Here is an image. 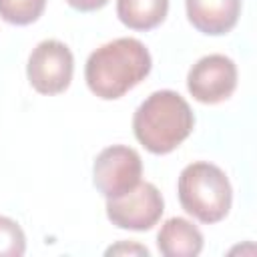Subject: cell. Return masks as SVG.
Instances as JSON below:
<instances>
[{"instance_id":"cell-14","label":"cell","mask_w":257,"mask_h":257,"mask_svg":"<svg viewBox=\"0 0 257 257\" xmlns=\"http://www.w3.org/2000/svg\"><path fill=\"white\" fill-rule=\"evenodd\" d=\"M66 4L78 12H96L108 4V0H66Z\"/></svg>"},{"instance_id":"cell-7","label":"cell","mask_w":257,"mask_h":257,"mask_svg":"<svg viewBox=\"0 0 257 257\" xmlns=\"http://www.w3.org/2000/svg\"><path fill=\"white\" fill-rule=\"evenodd\" d=\"M187 88L195 100L203 104H219L237 88V66L225 54H207L191 66Z\"/></svg>"},{"instance_id":"cell-6","label":"cell","mask_w":257,"mask_h":257,"mask_svg":"<svg viewBox=\"0 0 257 257\" xmlns=\"http://www.w3.org/2000/svg\"><path fill=\"white\" fill-rule=\"evenodd\" d=\"M141 155L124 145H112L102 149L92 165V183L96 191L106 199L120 197L122 193L137 187L141 183Z\"/></svg>"},{"instance_id":"cell-13","label":"cell","mask_w":257,"mask_h":257,"mask_svg":"<svg viewBox=\"0 0 257 257\" xmlns=\"http://www.w3.org/2000/svg\"><path fill=\"white\" fill-rule=\"evenodd\" d=\"M149 255V249L143 247V245H137V243H118V245H112L106 249V255Z\"/></svg>"},{"instance_id":"cell-12","label":"cell","mask_w":257,"mask_h":257,"mask_svg":"<svg viewBox=\"0 0 257 257\" xmlns=\"http://www.w3.org/2000/svg\"><path fill=\"white\" fill-rule=\"evenodd\" d=\"M26 251V235L22 227L10 219L0 215V257H20Z\"/></svg>"},{"instance_id":"cell-9","label":"cell","mask_w":257,"mask_h":257,"mask_svg":"<svg viewBox=\"0 0 257 257\" xmlns=\"http://www.w3.org/2000/svg\"><path fill=\"white\" fill-rule=\"evenodd\" d=\"M157 247L165 257H197L203 251V233L183 217H171L157 235Z\"/></svg>"},{"instance_id":"cell-5","label":"cell","mask_w":257,"mask_h":257,"mask_svg":"<svg viewBox=\"0 0 257 257\" xmlns=\"http://www.w3.org/2000/svg\"><path fill=\"white\" fill-rule=\"evenodd\" d=\"M165 211L161 191L153 183H139L120 197L106 199V217L118 229L149 231L153 229Z\"/></svg>"},{"instance_id":"cell-1","label":"cell","mask_w":257,"mask_h":257,"mask_svg":"<svg viewBox=\"0 0 257 257\" xmlns=\"http://www.w3.org/2000/svg\"><path fill=\"white\" fill-rule=\"evenodd\" d=\"M153 68L149 48L137 38H114L96 48L84 66V80L92 94L116 100L143 82Z\"/></svg>"},{"instance_id":"cell-2","label":"cell","mask_w":257,"mask_h":257,"mask_svg":"<svg viewBox=\"0 0 257 257\" xmlns=\"http://www.w3.org/2000/svg\"><path fill=\"white\" fill-rule=\"evenodd\" d=\"M195 114L189 102L175 90H157L149 94L133 116L137 141L153 155H169L193 131Z\"/></svg>"},{"instance_id":"cell-4","label":"cell","mask_w":257,"mask_h":257,"mask_svg":"<svg viewBox=\"0 0 257 257\" xmlns=\"http://www.w3.org/2000/svg\"><path fill=\"white\" fill-rule=\"evenodd\" d=\"M74 72V56L60 40H42L28 56L26 76L40 94H60L70 86Z\"/></svg>"},{"instance_id":"cell-11","label":"cell","mask_w":257,"mask_h":257,"mask_svg":"<svg viewBox=\"0 0 257 257\" xmlns=\"http://www.w3.org/2000/svg\"><path fill=\"white\" fill-rule=\"evenodd\" d=\"M46 8V0H0V18L14 26L36 22Z\"/></svg>"},{"instance_id":"cell-10","label":"cell","mask_w":257,"mask_h":257,"mask_svg":"<svg viewBox=\"0 0 257 257\" xmlns=\"http://www.w3.org/2000/svg\"><path fill=\"white\" fill-rule=\"evenodd\" d=\"M167 12L169 0H116V16L131 30L149 32L163 24Z\"/></svg>"},{"instance_id":"cell-3","label":"cell","mask_w":257,"mask_h":257,"mask_svg":"<svg viewBox=\"0 0 257 257\" xmlns=\"http://www.w3.org/2000/svg\"><path fill=\"white\" fill-rule=\"evenodd\" d=\"M181 207L205 225L219 223L227 217L233 203V189L227 175L213 163H191L179 175Z\"/></svg>"},{"instance_id":"cell-8","label":"cell","mask_w":257,"mask_h":257,"mask_svg":"<svg viewBox=\"0 0 257 257\" xmlns=\"http://www.w3.org/2000/svg\"><path fill=\"white\" fill-rule=\"evenodd\" d=\"M187 18L207 36L231 32L241 16V0H185Z\"/></svg>"}]
</instances>
